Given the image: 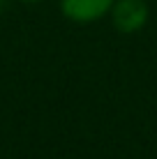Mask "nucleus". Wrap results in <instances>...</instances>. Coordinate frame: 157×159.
I'll return each mask as SVG.
<instances>
[{
	"label": "nucleus",
	"mask_w": 157,
	"mask_h": 159,
	"mask_svg": "<svg viewBox=\"0 0 157 159\" xmlns=\"http://www.w3.org/2000/svg\"><path fill=\"white\" fill-rule=\"evenodd\" d=\"M109 19L120 35H134L145 28L150 19V9L145 0H116L109 12Z\"/></svg>",
	"instance_id": "obj_1"
},
{
	"label": "nucleus",
	"mask_w": 157,
	"mask_h": 159,
	"mask_svg": "<svg viewBox=\"0 0 157 159\" xmlns=\"http://www.w3.org/2000/svg\"><path fill=\"white\" fill-rule=\"evenodd\" d=\"M116 0H60V14L76 25L97 23L109 16Z\"/></svg>",
	"instance_id": "obj_2"
},
{
	"label": "nucleus",
	"mask_w": 157,
	"mask_h": 159,
	"mask_svg": "<svg viewBox=\"0 0 157 159\" xmlns=\"http://www.w3.org/2000/svg\"><path fill=\"white\" fill-rule=\"evenodd\" d=\"M5 5H7V0H0V14L5 12Z\"/></svg>",
	"instance_id": "obj_3"
},
{
	"label": "nucleus",
	"mask_w": 157,
	"mask_h": 159,
	"mask_svg": "<svg viewBox=\"0 0 157 159\" xmlns=\"http://www.w3.org/2000/svg\"><path fill=\"white\" fill-rule=\"evenodd\" d=\"M16 2H44V0H16Z\"/></svg>",
	"instance_id": "obj_4"
}]
</instances>
